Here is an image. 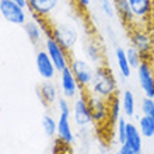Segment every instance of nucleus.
<instances>
[{"instance_id": "obj_22", "label": "nucleus", "mask_w": 154, "mask_h": 154, "mask_svg": "<svg viewBox=\"0 0 154 154\" xmlns=\"http://www.w3.org/2000/svg\"><path fill=\"white\" fill-rule=\"evenodd\" d=\"M137 128L143 137L146 139L154 137V118L140 115L137 121Z\"/></svg>"}, {"instance_id": "obj_7", "label": "nucleus", "mask_w": 154, "mask_h": 154, "mask_svg": "<svg viewBox=\"0 0 154 154\" xmlns=\"http://www.w3.org/2000/svg\"><path fill=\"white\" fill-rule=\"evenodd\" d=\"M136 73L143 95L154 98V63H151L150 59H143Z\"/></svg>"}, {"instance_id": "obj_19", "label": "nucleus", "mask_w": 154, "mask_h": 154, "mask_svg": "<svg viewBox=\"0 0 154 154\" xmlns=\"http://www.w3.org/2000/svg\"><path fill=\"white\" fill-rule=\"evenodd\" d=\"M121 105H122V114L125 118H134L136 115V98L134 94L130 90H123L121 94Z\"/></svg>"}, {"instance_id": "obj_31", "label": "nucleus", "mask_w": 154, "mask_h": 154, "mask_svg": "<svg viewBox=\"0 0 154 154\" xmlns=\"http://www.w3.org/2000/svg\"><path fill=\"white\" fill-rule=\"evenodd\" d=\"M0 114H2V106H0Z\"/></svg>"}, {"instance_id": "obj_16", "label": "nucleus", "mask_w": 154, "mask_h": 154, "mask_svg": "<svg viewBox=\"0 0 154 154\" xmlns=\"http://www.w3.org/2000/svg\"><path fill=\"white\" fill-rule=\"evenodd\" d=\"M38 97L45 106H53L59 98L56 84L53 81H42L38 87Z\"/></svg>"}, {"instance_id": "obj_28", "label": "nucleus", "mask_w": 154, "mask_h": 154, "mask_svg": "<svg viewBox=\"0 0 154 154\" xmlns=\"http://www.w3.org/2000/svg\"><path fill=\"white\" fill-rule=\"evenodd\" d=\"M118 153L119 154H136L133 150H130L128 146H125V144H121L119 146V149H118Z\"/></svg>"}, {"instance_id": "obj_3", "label": "nucleus", "mask_w": 154, "mask_h": 154, "mask_svg": "<svg viewBox=\"0 0 154 154\" xmlns=\"http://www.w3.org/2000/svg\"><path fill=\"white\" fill-rule=\"evenodd\" d=\"M69 69L72 70L73 76L76 77L80 88L83 90V91H87V90L90 88L91 83H93L95 67H94L88 60H85V59H81V57H70Z\"/></svg>"}, {"instance_id": "obj_12", "label": "nucleus", "mask_w": 154, "mask_h": 154, "mask_svg": "<svg viewBox=\"0 0 154 154\" xmlns=\"http://www.w3.org/2000/svg\"><path fill=\"white\" fill-rule=\"evenodd\" d=\"M72 112H59L57 115L56 137L63 146H72L74 142V132L72 128Z\"/></svg>"}, {"instance_id": "obj_24", "label": "nucleus", "mask_w": 154, "mask_h": 154, "mask_svg": "<svg viewBox=\"0 0 154 154\" xmlns=\"http://www.w3.org/2000/svg\"><path fill=\"white\" fill-rule=\"evenodd\" d=\"M126 129H128V121H126V118L122 115V116L119 118V121L116 122V125H115V137H116V142L119 143V144H123V143H125Z\"/></svg>"}, {"instance_id": "obj_26", "label": "nucleus", "mask_w": 154, "mask_h": 154, "mask_svg": "<svg viewBox=\"0 0 154 154\" xmlns=\"http://www.w3.org/2000/svg\"><path fill=\"white\" fill-rule=\"evenodd\" d=\"M140 112L144 116L154 118V98L143 97L140 100Z\"/></svg>"}, {"instance_id": "obj_20", "label": "nucleus", "mask_w": 154, "mask_h": 154, "mask_svg": "<svg viewBox=\"0 0 154 154\" xmlns=\"http://www.w3.org/2000/svg\"><path fill=\"white\" fill-rule=\"evenodd\" d=\"M115 60H116V67L119 70V74L123 79H129L133 69L129 65V60H128V56H126V51L123 48H121V46H118L115 49Z\"/></svg>"}, {"instance_id": "obj_9", "label": "nucleus", "mask_w": 154, "mask_h": 154, "mask_svg": "<svg viewBox=\"0 0 154 154\" xmlns=\"http://www.w3.org/2000/svg\"><path fill=\"white\" fill-rule=\"evenodd\" d=\"M130 38V46H133L143 59H150V55L153 52V39H151L150 34L142 27H136V28L130 29L129 34Z\"/></svg>"}, {"instance_id": "obj_4", "label": "nucleus", "mask_w": 154, "mask_h": 154, "mask_svg": "<svg viewBox=\"0 0 154 154\" xmlns=\"http://www.w3.org/2000/svg\"><path fill=\"white\" fill-rule=\"evenodd\" d=\"M42 45H44V49L46 51L49 57L52 59L53 65H55V67H56V70L59 73L69 67V62H70L69 51L63 48L51 34H48V35L45 37Z\"/></svg>"}, {"instance_id": "obj_5", "label": "nucleus", "mask_w": 154, "mask_h": 154, "mask_svg": "<svg viewBox=\"0 0 154 154\" xmlns=\"http://www.w3.org/2000/svg\"><path fill=\"white\" fill-rule=\"evenodd\" d=\"M0 16L6 23L24 27L28 18V10L11 0H0Z\"/></svg>"}, {"instance_id": "obj_17", "label": "nucleus", "mask_w": 154, "mask_h": 154, "mask_svg": "<svg viewBox=\"0 0 154 154\" xmlns=\"http://www.w3.org/2000/svg\"><path fill=\"white\" fill-rule=\"evenodd\" d=\"M114 7H115V14L121 18L123 25H126L129 29H133L137 27V21L134 18L133 13H132L126 0H114Z\"/></svg>"}, {"instance_id": "obj_33", "label": "nucleus", "mask_w": 154, "mask_h": 154, "mask_svg": "<svg viewBox=\"0 0 154 154\" xmlns=\"http://www.w3.org/2000/svg\"><path fill=\"white\" fill-rule=\"evenodd\" d=\"M0 17H2V16H0Z\"/></svg>"}, {"instance_id": "obj_27", "label": "nucleus", "mask_w": 154, "mask_h": 154, "mask_svg": "<svg viewBox=\"0 0 154 154\" xmlns=\"http://www.w3.org/2000/svg\"><path fill=\"white\" fill-rule=\"evenodd\" d=\"M100 6H101L102 11L106 17H114L115 16V7H114V0H100Z\"/></svg>"}, {"instance_id": "obj_11", "label": "nucleus", "mask_w": 154, "mask_h": 154, "mask_svg": "<svg viewBox=\"0 0 154 154\" xmlns=\"http://www.w3.org/2000/svg\"><path fill=\"white\" fill-rule=\"evenodd\" d=\"M35 67L39 74V77L44 81H53L56 77V73H59L53 65L52 59L49 57L45 49H38L35 55Z\"/></svg>"}, {"instance_id": "obj_18", "label": "nucleus", "mask_w": 154, "mask_h": 154, "mask_svg": "<svg viewBox=\"0 0 154 154\" xmlns=\"http://www.w3.org/2000/svg\"><path fill=\"white\" fill-rule=\"evenodd\" d=\"M83 51H84L85 60H88L93 66L97 67V66L104 65V53H102V49L98 42H95V41H88V42L84 45Z\"/></svg>"}, {"instance_id": "obj_13", "label": "nucleus", "mask_w": 154, "mask_h": 154, "mask_svg": "<svg viewBox=\"0 0 154 154\" xmlns=\"http://www.w3.org/2000/svg\"><path fill=\"white\" fill-rule=\"evenodd\" d=\"M59 81H60L62 97L67 98V100H74L83 93V90L80 88L76 77L73 76V73H72V70L69 67L59 73Z\"/></svg>"}, {"instance_id": "obj_8", "label": "nucleus", "mask_w": 154, "mask_h": 154, "mask_svg": "<svg viewBox=\"0 0 154 154\" xmlns=\"http://www.w3.org/2000/svg\"><path fill=\"white\" fill-rule=\"evenodd\" d=\"M87 95V101H88L90 112L93 116L94 125L102 126L108 123V116H109V106H108V100L94 95V94L85 91Z\"/></svg>"}, {"instance_id": "obj_29", "label": "nucleus", "mask_w": 154, "mask_h": 154, "mask_svg": "<svg viewBox=\"0 0 154 154\" xmlns=\"http://www.w3.org/2000/svg\"><path fill=\"white\" fill-rule=\"evenodd\" d=\"M76 2L81 8H88L90 4H91V0H76Z\"/></svg>"}, {"instance_id": "obj_25", "label": "nucleus", "mask_w": 154, "mask_h": 154, "mask_svg": "<svg viewBox=\"0 0 154 154\" xmlns=\"http://www.w3.org/2000/svg\"><path fill=\"white\" fill-rule=\"evenodd\" d=\"M125 51H126V56H128V60H129L130 67H132L133 70H136L139 67V65L142 63V60H143L142 55H140V53H139L133 46H130V45L125 49Z\"/></svg>"}, {"instance_id": "obj_2", "label": "nucleus", "mask_w": 154, "mask_h": 154, "mask_svg": "<svg viewBox=\"0 0 154 154\" xmlns=\"http://www.w3.org/2000/svg\"><path fill=\"white\" fill-rule=\"evenodd\" d=\"M49 34L52 35L65 49L70 51L79 41V31L72 23L60 21V23H49Z\"/></svg>"}, {"instance_id": "obj_1", "label": "nucleus", "mask_w": 154, "mask_h": 154, "mask_svg": "<svg viewBox=\"0 0 154 154\" xmlns=\"http://www.w3.org/2000/svg\"><path fill=\"white\" fill-rule=\"evenodd\" d=\"M87 91L104 98V100H108V101L112 97L118 95V81L115 74L112 73V70L105 65L97 66L93 83Z\"/></svg>"}, {"instance_id": "obj_10", "label": "nucleus", "mask_w": 154, "mask_h": 154, "mask_svg": "<svg viewBox=\"0 0 154 154\" xmlns=\"http://www.w3.org/2000/svg\"><path fill=\"white\" fill-rule=\"evenodd\" d=\"M60 0H27V10L31 16L48 21L57 10Z\"/></svg>"}, {"instance_id": "obj_21", "label": "nucleus", "mask_w": 154, "mask_h": 154, "mask_svg": "<svg viewBox=\"0 0 154 154\" xmlns=\"http://www.w3.org/2000/svg\"><path fill=\"white\" fill-rule=\"evenodd\" d=\"M108 106H109V116H108V123L111 126L116 125V122L119 121V118L122 116V105H121V95L118 94L115 97H112L108 101ZM106 123V125H108Z\"/></svg>"}, {"instance_id": "obj_6", "label": "nucleus", "mask_w": 154, "mask_h": 154, "mask_svg": "<svg viewBox=\"0 0 154 154\" xmlns=\"http://www.w3.org/2000/svg\"><path fill=\"white\" fill-rule=\"evenodd\" d=\"M72 118H73V121H74V125L79 129H87L88 126L94 125L85 91H83L72 102Z\"/></svg>"}, {"instance_id": "obj_14", "label": "nucleus", "mask_w": 154, "mask_h": 154, "mask_svg": "<svg viewBox=\"0 0 154 154\" xmlns=\"http://www.w3.org/2000/svg\"><path fill=\"white\" fill-rule=\"evenodd\" d=\"M130 10L133 13L136 21H147L153 17L154 13V0H126ZM139 27V23H137Z\"/></svg>"}, {"instance_id": "obj_30", "label": "nucleus", "mask_w": 154, "mask_h": 154, "mask_svg": "<svg viewBox=\"0 0 154 154\" xmlns=\"http://www.w3.org/2000/svg\"><path fill=\"white\" fill-rule=\"evenodd\" d=\"M11 2H14V3H18L20 6H23V7H27V0H11Z\"/></svg>"}, {"instance_id": "obj_15", "label": "nucleus", "mask_w": 154, "mask_h": 154, "mask_svg": "<svg viewBox=\"0 0 154 154\" xmlns=\"http://www.w3.org/2000/svg\"><path fill=\"white\" fill-rule=\"evenodd\" d=\"M125 146H128L130 150H133L136 154H142L143 150V136L139 130L137 125L133 122H128V129H126Z\"/></svg>"}, {"instance_id": "obj_32", "label": "nucleus", "mask_w": 154, "mask_h": 154, "mask_svg": "<svg viewBox=\"0 0 154 154\" xmlns=\"http://www.w3.org/2000/svg\"><path fill=\"white\" fill-rule=\"evenodd\" d=\"M114 154H119V153H118V151H116V153H114Z\"/></svg>"}, {"instance_id": "obj_23", "label": "nucleus", "mask_w": 154, "mask_h": 154, "mask_svg": "<svg viewBox=\"0 0 154 154\" xmlns=\"http://www.w3.org/2000/svg\"><path fill=\"white\" fill-rule=\"evenodd\" d=\"M41 125H42V129H44L45 134L48 137L53 139L56 137V130H57V119L53 118V115L45 114L41 119Z\"/></svg>"}]
</instances>
